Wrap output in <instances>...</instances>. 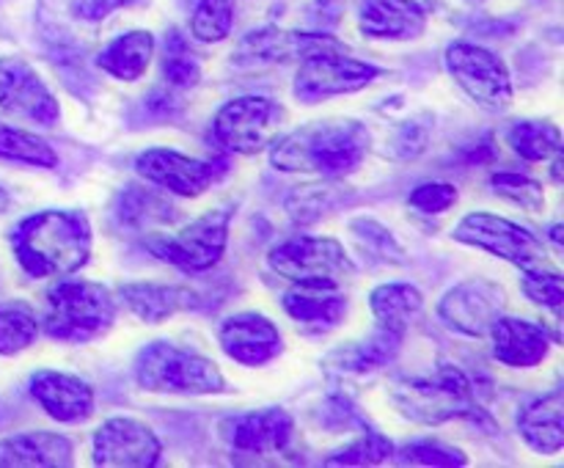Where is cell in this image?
I'll return each instance as SVG.
<instances>
[{"mask_svg": "<svg viewBox=\"0 0 564 468\" xmlns=\"http://www.w3.org/2000/svg\"><path fill=\"white\" fill-rule=\"evenodd\" d=\"M270 163L286 174H319L336 179L361 165L369 152V132L361 121L328 119L297 127L270 143Z\"/></svg>", "mask_w": 564, "mask_h": 468, "instance_id": "1", "label": "cell"}, {"mask_svg": "<svg viewBox=\"0 0 564 468\" xmlns=\"http://www.w3.org/2000/svg\"><path fill=\"white\" fill-rule=\"evenodd\" d=\"M17 262L33 279L72 275L91 257V226L83 213L44 209L11 231Z\"/></svg>", "mask_w": 564, "mask_h": 468, "instance_id": "2", "label": "cell"}, {"mask_svg": "<svg viewBox=\"0 0 564 468\" xmlns=\"http://www.w3.org/2000/svg\"><path fill=\"white\" fill-rule=\"evenodd\" d=\"M394 402L408 418L419 424H444L449 418H477L479 405L474 400V385L466 372L449 363H441L435 372L397 383Z\"/></svg>", "mask_w": 564, "mask_h": 468, "instance_id": "3", "label": "cell"}, {"mask_svg": "<svg viewBox=\"0 0 564 468\" xmlns=\"http://www.w3.org/2000/svg\"><path fill=\"white\" fill-rule=\"evenodd\" d=\"M135 380L154 394H218L226 389L218 363L169 341H152L138 352Z\"/></svg>", "mask_w": 564, "mask_h": 468, "instance_id": "4", "label": "cell"}, {"mask_svg": "<svg viewBox=\"0 0 564 468\" xmlns=\"http://www.w3.org/2000/svg\"><path fill=\"white\" fill-rule=\"evenodd\" d=\"M116 319V301L94 281H58L47 292L44 330L61 341H88L102 336Z\"/></svg>", "mask_w": 564, "mask_h": 468, "instance_id": "5", "label": "cell"}, {"mask_svg": "<svg viewBox=\"0 0 564 468\" xmlns=\"http://www.w3.org/2000/svg\"><path fill=\"white\" fill-rule=\"evenodd\" d=\"M268 259L270 268L292 284H341L356 273L345 246L330 237H292L279 242Z\"/></svg>", "mask_w": 564, "mask_h": 468, "instance_id": "6", "label": "cell"}, {"mask_svg": "<svg viewBox=\"0 0 564 468\" xmlns=\"http://www.w3.org/2000/svg\"><path fill=\"white\" fill-rule=\"evenodd\" d=\"M446 69L479 108L494 113L510 108L512 77L496 53L471 42H455L446 47Z\"/></svg>", "mask_w": 564, "mask_h": 468, "instance_id": "7", "label": "cell"}, {"mask_svg": "<svg viewBox=\"0 0 564 468\" xmlns=\"http://www.w3.org/2000/svg\"><path fill=\"white\" fill-rule=\"evenodd\" d=\"M284 108L268 97H240L215 113L213 135L235 154H257L275 141Z\"/></svg>", "mask_w": 564, "mask_h": 468, "instance_id": "8", "label": "cell"}, {"mask_svg": "<svg viewBox=\"0 0 564 468\" xmlns=\"http://www.w3.org/2000/svg\"><path fill=\"white\" fill-rule=\"evenodd\" d=\"M229 209H209L176 235L149 240V251L165 262L176 264V268L202 273V270L218 264V259L224 257L226 242H229Z\"/></svg>", "mask_w": 564, "mask_h": 468, "instance_id": "9", "label": "cell"}, {"mask_svg": "<svg viewBox=\"0 0 564 468\" xmlns=\"http://www.w3.org/2000/svg\"><path fill=\"white\" fill-rule=\"evenodd\" d=\"M375 77H380L378 66L350 58V55H345V50H330V53L303 58L292 91L301 102L314 105L323 102V99L339 97V94L361 91Z\"/></svg>", "mask_w": 564, "mask_h": 468, "instance_id": "10", "label": "cell"}, {"mask_svg": "<svg viewBox=\"0 0 564 468\" xmlns=\"http://www.w3.org/2000/svg\"><path fill=\"white\" fill-rule=\"evenodd\" d=\"M455 240L474 248H482V251L507 259V262L518 264V268L545 264L543 240H538V237L529 229H523V226L512 224V220L507 218H499V215L494 213H468L466 218L455 226Z\"/></svg>", "mask_w": 564, "mask_h": 468, "instance_id": "11", "label": "cell"}, {"mask_svg": "<svg viewBox=\"0 0 564 468\" xmlns=\"http://www.w3.org/2000/svg\"><path fill=\"white\" fill-rule=\"evenodd\" d=\"M158 435L138 418H108L94 433V462L108 468H152L160 460Z\"/></svg>", "mask_w": 564, "mask_h": 468, "instance_id": "12", "label": "cell"}, {"mask_svg": "<svg viewBox=\"0 0 564 468\" xmlns=\"http://www.w3.org/2000/svg\"><path fill=\"white\" fill-rule=\"evenodd\" d=\"M507 295L499 284L485 279L463 281L455 290L444 295L438 303V314L452 330L466 336H485L490 334L496 319L505 312Z\"/></svg>", "mask_w": 564, "mask_h": 468, "instance_id": "13", "label": "cell"}, {"mask_svg": "<svg viewBox=\"0 0 564 468\" xmlns=\"http://www.w3.org/2000/svg\"><path fill=\"white\" fill-rule=\"evenodd\" d=\"M0 113L53 127L58 121V102L25 61L0 58Z\"/></svg>", "mask_w": 564, "mask_h": 468, "instance_id": "14", "label": "cell"}, {"mask_svg": "<svg viewBox=\"0 0 564 468\" xmlns=\"http://www.w3.org/2000/svg\"><path fill=\"white\" fill-rule=\"evenodd\" d=\"M292 416L281 407L268 411L237 413L220 424V435L226 444L240 455H279L292 440Z\"/></svg>", "mask_w": 564, "mask_h": 468, "instance_id": "15", "label": "cell"}, {"mask_svg": "<svg viewBox=\"0 0 564 468\" xmlns=\"http://www.w3.org/2000/svg\"><path fill=\"white\" fill-rule=\"evenodd\" d=\"M135 171L152 185L187 198L202 196L215 182L213 163L187 157L174 149H147L135 157Z\"/></svg>", "mask_w": 564, "mask_h": 468, "instance_id": "16", "label": "cell"}, {"mask_svg": "<svg viewBox=\"0 0 564 468\" xmlns=\"http://www.w3.org/2000/svg\"><path fill=\"white\" fill-rule=\"evenodd\" d=\"M330 50L345 47L334 36H323V33L262 28V31H253L242 39L240 50H237V58L251 61V64H286V61H301L308 58V55L330 53Z\"/></svg>", "mask_w": 564, "mask_h": 468, "instance_id": "17", "label": "cell"}, {"mask_svg": "<svg viewBox=\"0 0 564 468\" xmlns=\"http://www.w3.org/2000/svg\"><path fill=\"white\" fill-rule=\"evenodd\" d=\"M220 347L246 367H262L281 352V334L264 314L240 312L220 325Z\"/></svg>", "mask_w": 564, "mask_h": 468, "instance_id": "18", "label": "cell"}, {"mask_svg": "<svg viewBox=\"0 0 564 468\" xmlns=\"http://www.w3.org/2000/svg\"><path fill=\"white\" fill-rule=\"evenodd\" d=\"M490 339H494V356L516 369L538 367L554 345V336L549 334L545 325L521 317L496 319L494 328H490Z\"/></svg>", "mask_w": 564, "mask_h": 468, "instance_id": "19", "label": "cell"}, {"mask_svg": "<svg viewBox=\"0 0 564 468\" xmlns=\"http://www.w3.org/2000/svg\"><path fill=\"white\" fill-rule=\"evenodd\" d=\"M31 394L55 422H80L94 411L91 385L75 374L42 369L31 378Z\"/></svg>", "mask_w": 564, "mask_h": 468, "instance_id": "20", "label": "cell"}, {"mask_svg": "<svg viewBox=\"0 0 564 468\" xmlns=\"http://www.w3.org/2000/svg\"><path fill=\"white\" fill-rule=\"evenodd\" d=\"M284 308L306 330H330L345 319L347 297L339 284H292Z\"/></svg>", "mask_w": 564, "mask_h": 468, "instance_id": "21", "label": "cell"}, {"mask_svg": "<svg viewBox=\"0 0 564 468\" xmlns=\"http://www.w3.org/2000/svg\"><path fill=\"white\" fill-rule=\"evenodd\" d=\"M427 14L416 0H364L361 31L369 39H416L424 33Z\"/></svg>", "mask_w": 564, "mask_h": 468, "instance_id": "22", "label": "cell"}, {"mask_svg": "<svg viewBox=\"0 0 564 468\" xmlns=\"http://www.w3.org/2000/svg\"><path fill=\"white\" fill-rule=\"evenodd\" d=\"M523 440L538 455H556L564 446V394L560 389L540 396L518 416Z\"/></svg>", "mask_w": 564, "mask_h": 468, "instance_id": "23", "label": "cell"}, {"mask_svg": "<svg viewBox=\"0 0 564 468\" xmlns=\"http://www.w3.org/2000/svg\"><path fill=\"white\" fill-rule=\"evenodd\" d=\"M121 297L130 306V312L149 325H158L174 314L198 306V295L187 286L149 284V281L147 284H124Z\"/></svg>", "mask_w": 564, "mask_h": 468, "instance_id": "24", "label": "cell"}, {"mask_svg": "<svg viewBox=\"0 0 564 468\" xmlns=\"http://www.w3.org/2000/svg\"><path fill=\"white\" fill-rule=\"evenodd\" d=\"M72 444L55 433H25L0 440V466H69Z\"/></svg>", "mask_w": 564, "mask_h": 468, "instance_id": "25", "label": "cell"}, {"mask_svg": "<svg viewBox=\"0 0 564 468\" xmlns=\"http://www.w3.org/2000/svg\"><path fill=\"white\" fill-rule=\"evenodd\" d=\"M154 55V36L149 31H130L116 36L102 53L97 55V66L116 80L135 83L149 69Z\"/></svg>", "mask_w": 564, "mask_h": 468, "instance_id": "26", "label": "cell"}, {"mask_svg": "<svg viewBox=\"0 0 564 468\" xmlns=\"http://www.w3.org/2000/svg\"><path fill=\"white\" fill-rule=\"evenodd\" d=\"M402 336H405V330L378 323V328L367 339L336 350L330 361L339 363V369H345V372H372V369L389 367V361H394L397 352H400Z\"/></svg>", "mask_w": 564, "mask_h": 468, "instance_id": "27", "label": "cell"}, {"mask_svg": "<svg viewBox=\"0 0 564 468\" xmlns=\"http://www.w3.org/2000/svg\"><path fill=\"white\" fill-rule=\"evenodd\" d=\"M369 306L380 325L405 330L408 323L422 312L424 295L413 284H380L369 295Z\"/></svg>", "mask_w": 564, "mask_h": 468, "instance_id": "28", "label": "cell"}, {"mask_svg": "<svg viewBox=\"0 0 564 468\" xmlns=\"http://www.w3.org/2000/svg\"><path fill=\"white\" fill-rule=\"evenodd\" d=\"M507 141L516 149V154H521L529 163L551 160L562 152V132L551 121H516L507 132Z\"/></svg>", "mask_w": 564, "mask_h": 468, "instance_id": "29", "label": "cell"}, {"mask_svg": "<svg viewBox=\"0 0 564 468\" xmlns=\"http://www.w3.org/2000/svg\"><path fill=\"white\" fill-rule=\"evenodd\" d=\"M0 157L39 165V168H53L58 163V154L53 152V146L44 138H39L36 132H25L6 124H0Z\"/></svg>", "mask_w": 564, "mask_h": 468, "instance_id": "30", "label": "cell"}, {"mask_svg": "<svg viewBox=\"0 0 564 468\" xmlns=\"http://www.w3.org/2000/svg\"><path fill=\"white\" fill-rule=\"evenodd\" d=\"M235 25V6L231 0H198L193 11L191 31L198 42H224Z\"/></svg>", "mask_w": 564, "mask_h": 468, "instance_id": "31", "label": "cell"}, {"mask_svg": "<svg viewBox=\"0 0 564 468\" xmlns=\"http://www.w3.org/2000/svg\"><path fill=\"white\" fill-rule=\"evenodd\" d=\"M521 290L527 292L529 301H534L538 306L554 312V317L560 319L562 303H564V286H562V275L556 273V270H549L545 264L523 268Z\"/></svg>", "mask_w": 564, "mask_h": 468, "instance_id": "32", "label": "cell"}, {"mask_svg": "<svg viewBox=\"0 0 564 468\" xmlns=\"http://www.w3.org/2000/svg\"><path fill=\"white\" fill-rule=\"evenodd\" d=\"M39 323L28 308L6 306L0 308V356H14V352L31 347L36 339Z\"/></svg>", "mask_w": 564, "mask_h": 468, "instance_id": "33", "label": "cell"}, {"mask_svg": "<svg viewBox=\"0 0 564 468\" xmlns=\"http://www.w3.org/2000/svg\"><path fill=\"white\" fill-rule=\"evenodd\" d=\"M163 80L171 88H191L202 80V66L193 58L187 44L182 42L180 33H171L165 42V58H163Z\"/></svg>", "mask_w": 564, "mask_h": 468, "instance_id": "34", "label": "cell"}, {"mask_svg": "<svg viewBox=\"0 0 564 468\" xmlns=\"http://www.w3.org/2000/svg\"><path fill=\"white\" fill-rule=\"evenodd\" d=\"M394 455V444H391L386 435L380 433H364L361 438L352 440L347 449L336 451L334 457H328V466H378V462L389 460Z\"/></svg>", "mask_w": 564, "mask_h": 468, "instance_id": "35", "label": "cell"}, {"mask_svg": "<svg viewBox=\"0 0 564 468\" xmlns=\"http://www.w3.org/2000/svg\"><path fill=\"white\" fill-rule=\"evenodd\" d=\"M490 187H494L499 196H505L507 202L518 204V207L529 209V213H540L545 207L543 185L529 176L516 174V171H499V174L490 176Z\"/></svg>", "mask_w": 564, "mask_h": 468, "instance_id": "36", "label": "cell"}, {"mask_svg": "<svg viewBox=\"0 0 564 468\" xmlns=\"http://www.w3.org/2000/svg\"><path fill=\"white\" fill-rule=\"evenodd\" d=\"M336 185H306L297 187L295 193L286 202V213L295 224H312L317 220L325 209H330L336 204Z\"/></svg>", "mask_w": 564, "mask_h": 468, "instance_id": "37", "label": "cell"}, {"mask_svg": "<svg viewBox=\"0 0 564 468\" xmlns=\"http://www.w3.org/2000/svg\"><path fill=\"white\" fill-rule=\"evenodd\" d=\"M350 229L352 235H356V240L361 242V251L372 253V257L383 259V262H394V264L405 262V251H402L400 242L391 237V231L386 229V226L361 218V220H352Z\"/></svg>", "mask_w": 564, "mask_h": 468, "instance_id": "38", "label": "cell"}, {"mask_svg": "<svg viewBox=\"0 0 564 468\" xmlns=\"http://www.w3.org/2000/svg\"><path fill=\"white\" fill-rule=\"evenodd\" d=\"M402 466H466V455L441 440H413L397 451Z\"/></svg>", "mask_w": 564, "mask_h": 468, "instance_id": "39", "label": "cell"}, {"mask_svg": "<svg viewBox=\"0 0 564 468\" xmlns=\"http://www.w3.org/2000/svg\"><path fill=\"white\" fill-rule=\"evenodd\" d=\"M119 218L124 220V224H143V220H152V218H171V209L165 207L160 198H154L152 193H143L138 191V187H130V191H124L119 196Z\"/></svg>", "mask_w": 564, "mask_h": 468, "instance_id": "40", "label": "cell"}, {"mask_svg": "<svg viewBox=\"0 0 564 468\" xmlns=\"http://www.w3.org/2000/svg\"><path fill=\"white\" fill-rule=\"evenodd\" d=\"M408 202H411V207H416L419 213H446V209L457 202V187L446 185V182H427V185H419Z\"/></svg>", "mask_w": 564, "mask_h": 468, "instance_id": "41", "label": "cell"}, {"mask_svg": "<svg viewBox=\"0 0 564 468\" xmlns=\"http://www.w3.org/2000/svg\"><path fill=\"white\" fill-rule=\"evenodd\" d=\"M135 3H141V0H77L75 14L80 17V20L99 22V20H105L110 11L127 9V6H135Z\"/></svg>", "mask_w": 564, "mask_h": 468, "instance_id": "42", "label": "cell"}, {"mask_svg": "<svg viewBox=\"0 0 564 468\" xmlns=\"http://www.w3.org/2000/svg\"><path fill=\"white\" fill-rule=\"evenodd\" d=\"M424 143H427V130L408 121L400 130V135H397L394 152L400 154V157H416V154L424 152Z\"/></svg>", "mask_w": 564, "mask_h": 468, "instance_id": "43", "label": "cell"}, {"mask_svg": "<svg viewBox=\"0 0 564 468\" xmlns=\"http://www.w3.org/2000/svg\"><path fill=\"white\" fill-rule=\"evenodd\" d=\"M314 11H317L323 25H336L345 11V0H314Z\"/></svg>", "mask_w": 564, "mask_h": 468, "instance_id": "44", "label": "cell"}, {"mask_svg": "<svg viewBox=\"0 0 564 468\" xmlns=\"http://www.w3.org/2000/svg\"><path fill=\"white\" fill-rule=\"evenodd\" d=\"M551 240H554L556 251H562V224L551 226Z\"/></svg>", "mask_w": 564, "mask_h": 468, "instance_id": "45", "label": "cell"}, {"mask_svg": "<svg viewBox=\"0 0 564 468\" xmlns=\"http://www.w3.org/2000/svg\"><path fill=\"white\" fill-rule=\"evenodd\" d=\"M6 207H9V196H6V191H3V187H0V213H3Z\"/></svg>", "mask_w": 564, "mask_h": 468, "instance_id": "46", "label": "cell"}, {"mask_svg": "<svg viewBox=\"0 0 564 468\" xmlns=\"http://www.w3.org/2000/svg\"><path fill=\"white\" fill-rule=\"evenodd\" d=\"M468 3H482V0H468Z\"/></svg>", "mask_w": 564, "mask_h": 468, "instance_id": "47", "label": "cell"}]
</instances>
